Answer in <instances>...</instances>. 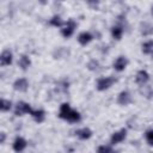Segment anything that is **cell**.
I'll use <instances>...</instances> for the list:
<instances>
[{"instance_id": "6da1fadb", "label": "cell", "mask_w": 153, "mask_h": 153, "mask_svg": "<svg viewBox=\"0 0 153 153\" xmlns=\"http://www.w3.org/2000/svg\"><path fill=\"white\" fill-rule=\"evenodd\" d=\"M59 117L62 118V120H65V121L72 122V123H74V122H79V121L81 120L80 114H79L76 110L72 109L71 105H69L68 103H62V104L60 105Z\"/></svg>"}, {"instance_id": "7a4b0ae2", "label": "cell", "mask_w": 153, "mask_h": 153, "mask_svg": "<svg viewBox=\"0 0 153 153\" xmlns=\"http://www.w3.org/2000/svg\"><path fill=\"white\" fill-rule=\"evenodd\" d=\"M116 79L114 76H103V78H99L96 82V88L98 91H105V90H109L114 84H115Z\"/></svg>"}, {"instance_id": "3957f363", "label": "cell", "mask_w": 153, "mask_h": 153, "mask_svg": "<svg viewBox=\"0 0 153 153\" xmlns=\"http://www.w3.org/2000/svg\"><path fill=\"white\" fill-rule=\"evenodd\" d=\"M76 27V23L73 20V19H69L65 23V25L62 26L61 29V35L65 37V38H69L73 33H74V30Z\"/></svg>"}, {"instance_id": "277c9868", "label": "cell", "mask_w": 153, "mask_h": 153, "mask_svg": "<svg viewBox=\"0 0 153 153\" xmlns=\"http://www.w3.org/2000/svg\"><path fill=\"white\" fill-rule=\"evenodd\" d=\"M31 111H32V109H31L29 103L18 102L17 105H16V109H14V115L16 116H23L25 114H31Z\"/></svg>"}, {"instance_id": "5b68a950", "label": "cell", "mask_w": 153, "mask_h": 153, "mask_svg": "<svg viewBox=\"0 0 153 153\" xmlns=\"http://www.w3.org/2000/svg\"><path fill=\"white\" fill-rule=\"evenodd\" d=\"M126 136H127V129H126V128H122V129L115 131V133L111 135V137H110V143H111V145H117V143L122 142V141L126 139Z\"/></svg>"}, {"instance_id": "8992f818", "label": "cell", "mask_w": 153, "mask_h": 153, "mask_svg": "<svg viewBox=\"0 0 153 153\" xmlns=\"http://www.w3.org/2000/svg\"><path fill=\"white\" fill-rule=\"evenodd\" d=\"M26 146H27L26 140L24 137H22V136H17L14 139V141H13V146L12 147H13V151L16 153H20L26 148Z\"/></svg>"}, {"instance_id": "52a82bcc", "label": "cell", "mask_w": 153, "mask_h": 153, "mask_svg": "<svg viewBox=\"0 0 153 153\" xmlns=\"http://www.w3.org/2000/svg\"><path fill=\"white\" fill-rule=\"evenodd\" d=\"M13 88L19 92H26L29 88V81L25 78H18L13 82Z\"/></svg>"}, {"instance_id": "ba28073f", "label": "cell", "mask_w": 153, "mask_h": 153, "mask_svg": "<svg viewBox=\"0 0 153 153\" xmlns=\"http://www.w3.org/2000/svg\"><path fill=\"white\" fill-rule=\"evenodd\" d=\"M114 68H115V71H117V72H122V71H124L126 68H127V66H128V59L126 57V56H118L115 61H114Z\"/></svg>"}, {"instance_id": "9c48e42d", "label": "cell", "mask_w": 153, "mask_h": 153, "mask_svg": "<svg viewBox=\"0 0 153 153\" xmlns=\"http://www.w3.org/2000/svg\"><path fill=\"white\" fill-rule=\"evenodd\" d=\"M148 80H149V74H148V72H146L145 69H140V71L136 73V75H135V81H136V84H139L140 86L146 85V84L148 82Z\"/></svg>"}, {"instance_id": "30bf717a", "label": "cell", "mask_w": 153, "mask_h": 153, "mask_svg": "<svg viewBox=\"0 0 153 153\" xmlns=\"http://www.w3.org/2000/svg\"><path fill=\"white\" fill-rule=\"evenodd\" d=\"M117 103L122 106H127L131 103V96L128 91H122L117 96Z\"/></svg>"}, {"instance_id": "8fae6325", "label": "cell", "mask_w": 153, "mask_h": 153, "mask_svg": "<svg viewBox=\"0 0 153 153\" xmlns=\"http://www.w3.org/2000/svg\"><path fill=\"white\" fill-rule=\"evenodd\" d=\"M12 60H13V55H12L11 50L5 49V50L1 53V55H0V65H1L2 67L10 66V65L12 63Z\"/></svg>"}, {"instance_id": "7c38bea8", "label": "cell", "mask_w": 153, "mask_h": 153, "mask_svg": "<svg viewBox=\"0 0 153 153\" xmlns=\"http://www.w3.org/2000/svg\"><path fill=\"white\" fill-rule=\"evenodd\" d=\"M75 135L80 139V140H87L92 136V130L87 127H84V128H80L78 130H75Z\"/></svg>"}, {"instance_id": "4fadbf2b", "label": "cell", "mask_w": 153, "mask_h": 153, "mask_svg": "<svg viewBox=\"0 0 153 153\" xmlns=\"http://www.w3.org/2000/svg\"><path fill=\"white\" fill-rule=\"evenodd\" d=\"M30 115H31V117L35 120V122H37V123H42V122L45 120V111L42 110V109L32 110Z\"/></svg>"}, {"instance_id": "5bb4252c", "label": "cell", "mask_w": 153, "mask_h": 153, "mask_svg": "<svg viewBox=\"0 0 153 153\" xmlns=\"http://www.w3.org/2000/svg\"><path fill=\"white\" fill-rule=\"evenodd\" d=\"M92 39H93V36H92L88 31L80 32L79 36H78V42H79L81 45H86V44H88Z\"/></svg>"}, {"instance_id": "9a60e30c", "label": "cell", "mask_w": 153, "mask_h": 153, "mask_svg": "<svg viewBox=\"0 0 153 153\" xmlns=\"http://www.w3.org/2000/svg\"><path fill=\"white\" fill-rule=\"evenodd\" d=\"M30 65H31V60H30V57L27 56V55H22L20 56V59H19V61H18V66L23 69V71H26L29 67H30Z\"/></svg>"}, {"instance_id": "2e32d148", "label": "cell", "mask_w": 153, "mask_h": 153, "mask_svg": "<svg viewBox=\"0 0 153 153\" xmlns=\"http://www.w3.org/2000/svg\"><path fill=\"white\" fill-rule=\"evenodd\" d=\"M49 25L51 26H55V27H61L65 25V22L62 20V18L60 16H53L50 19H49Z\"/></svg>"}, {"instance_id": "e0dca14e", "label": "cell", "mask_w": 153, "mask_h": 153, "mask_svg": "<svg viewBox=\"0 0 153 153\" xmlns=\"http://www.w3.org/2000/svg\"><path fill=\"white\" fill-rule=\"evenodd\" d=\"M111 36L116 41H120L122 38V36H123V29H122V26H118V25L112 26V29H111Z\"/></svg>"}, {"instance_id": "ac0fdd59", "label": "cell", "mask_w": 153, "mask_h": 153, "mask_svg": "<svg viewBox=\"0 0 153 153\" xmlns=\"http://www.w3.org/2000/svg\"><path fill=\"white\" fill-rule=\"evenodd\" d=\"M141 50H142L143 54H152V53H153V41L149 39V41L142 43Z\"/></svg>"}, {"instance_id": "d6986e66", "label": "cell", "mask_w": 153, "mask_h": 153, "mask_svg": "<svg viewBox=\"0 0 153 153\" xmlns=\"http://www.w3.org/2000/svg\"><path fill=\"white\" fill-rule=\"evenodd\" d=\"M11 108H12V102L2 98L1 102H0V110H1L2 112H6V111H10Z\"/></svg>"}, {"instance_id": "ffe728a7", "label": "cell", "mask_w": 153, "mask_h": 153, "mask_svg": "<svg viewBox=\"0 0 153 153\" xmlns=\"http://www.w3.org/2000/svg\"><path fill=\"white\" fill-rule=\"evenodd\" d=\"M97 153H115V152L112 151V148H111L110 146H106V145H102V146H99V147H98V149H97Z\"/></svg>"}, {"instance_id": "44dd1931", "label": "cell", "mask_w": 153, "mask_h": 153, "mask_svg": "<svg viewBox=\"0 0 153 153\" xmlns=\"http://www.w3.org/2000/svg\"><path fill=\"white\" fill-rule=\"evenodd\" d=\"M145 137H146V141L149 146H153V129H149L146 131L145 134Z\"/></svg>"}, {"instance_id": "7402d4cb", "label": "cell", "mask_w": 153, "mask_h": 153, "mask_svg": "<svg viewBox=\"0 0 153 153\" xmlns=\"http://www.w3.org/2000/svg\"><path fill=\"white\" fill-rule=\"evenodd\" d=\"M98 66H99V63H98L97 60H91V61L87 63V68H88L90 71H96V69L98 68Z\"/></svg>"}, {"instance_id": "603a6c76", "label": "cell", "mask_w": 153, "mask_h": 153, "mask_svg": "<svg viewBox=\"0 0 153 153\" xmlns=\"http://www.w3.org/2000/svg\"><path fill=\"white\" fill-rule=\"evenodd\" d=\"M5 140H6V134H5L4 131H1V133H0V143H4Z\"/></svg>"}, {"instance_id": "cb8c5ba5", "label": "cell", "mask_w": 153, "mask_h": 153, "mask_svg": "<svg viewBox=\"0 0 153 153\" xmlns=\"http://www.w3.org/2000/svg\"><path fill=\"white\" fill-rule=\"evenodd\" d=\"M151 13H152V16H153V6H152V8H151Z\"/></svg>"}]
</instances>
